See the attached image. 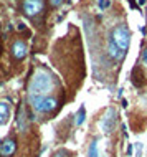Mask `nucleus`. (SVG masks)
Instances as JSON below:
<instances>
[{"label":"nucleus","mask_w":147,"mask_h":157,"mask_svg":"<svg viewBox=\"0 0 147 157\" xmlns=\"http://www.w3.org/2000/svg\"><path fill=\"white\" fill-rule=\"evenodd\" d=\"M55 88V79L48 71L40 70L38 73L32 78L30 86H28V94L35 96H47L50 91H53Z\"/></svg>","instance_id":"nucleus-1"},{"label":"nucleus","mask_w":147,"mask_h":157,"mask_svg":"<svg viewBox=\"0 0 147 157\" xmlns=\"http://www.w3.org/2000/svg\"><path fill=\"white\" fill-rule=\"evenodd\" d=\"M28 99L33 106L36 113H41V114H48L56 109V99L55 98H50V96H35V94H28Z\"/></svg>","instance_id":"nucleus-2"},{"label":"nucleus","mask_w":147,"mask_h":157,"mask_svg":"<svg viewBox=\"0 0 147 157\" xmlns=\"http://www.w3.org/2000/svg\"><path fill=\"white\" fill-rule=\"evenodd\" d=\"M111 41L117 46V48L123 50V52H127L129 43H131V33H129L127 27H124V25H119V27H116L114 30H112Z\"/></svg>","instance_id":"nucleus-3"},{"label":"nucleus","mask_w":147,"mask_h":157,"mask_svg":"<svg viewBox=\"0 0 147 157\" xmlns=\"http://www.w3.org/2000/svg\"><path fill=\"white\" fill-rule=\"evenodd\" d=\"M117 122V113L114 108H107V111L104 113V116L101 117L99 121V129L103 131L104 134H111L114 131V126Z\"/></svg>","instance_id":"nucleus-4"},{"label":"nucleus","mask_w":147,"mask_h":157,"mask_svg":"<svg viewBox=\"0 0 147 157\" xmlns=\"http://www.w3.org/2000/svg\"><path fill=\"white\" fill-rule=\"evenodd\" d=\"M22 10H23V13L27 15V17L35 18L36 15L43 13V10H45V2H43V0H23Z\"/></svg>","instance_id":"nucleus-5"},{"label":"nucleus","mask_w":147,"mask_h":157,"mask_svg":"<svg viewBox=\"0 0 147 157\" xmlns=\"http://www.w3.org/2000/svg\"><path fill=\"white\" fill-rule=\"evenodd\" d=\"M27 55H28V48H27V45H25V41H22V40L13 41V45H12V56L20 61V60H23Z\"/></svg>","instance_id":"nucleus-6"},{"label":"nucleus","mask_w":147,"mask_h":157,"mask_svg":"<svg viewBox=\"0 0 147 157\" xmlns=\"http://www.w3.org/2000/svg\"><path fill=\"white\" fill-rule=\"evenodd\" d=\"M17 151L15 139H7L0 144V157H12Z\"/></svg>","instance_id":"nucleus-7"},{"label":"nucleus","mask_w":147,"mask_h":157,"mask_svg":"<svg viewBox=\"0 0 147 157\" xmlns=\"http://www.w3.org/2000/svg\"><path fill=\"white\" fill-rule=\"evenodd\" d=\"M107 53H109V56H111L114 61H123V60H124V56H126V52H123L121 48H117V46L112 43V41L109 43Z\"/></svg>","instance_id":"nucleus-8"},{"label":"nucleus","mask_w":147,"mask_h":157,"mask_svg":"<svg viewBox=\"0 0 147 157\" xmlns=\"http://www.w3.org/2000/svg\"><path fill=\"white\" fill-rule=\"evenodd\" d=\"M8 104L5 101H0V126H3L8 121Z\"/></svg>","instance_id":"nucleus-9"},{"label":"nucleus","mask_w":147,"mask_h":157,"mask_svg":"<svg viewBox=\"0 0 147 157\" xmlns=\"http://www.w3.org/2000/svg\"><path fill=\"white\" fill-rule=\"evenodd\" d=\"M86 121V109L85 106H79V111H78V116H76V124L78 126H83V122Z\"/></svg>","instance_id":"nucleus-10"},{"label":"nucleus","mask_w":147,"mask_h":157,"mask_svg":"<svg viewBox=\"0 0 147 157\" xmlns=\"http://www.w3.org/2000/svg\"><path fill=\"white\" fill-rule=\"evenodd\" d=\"M88 157H99L98 154V141H94L89 144V151H88Z\"/></svg>","instance_id":"nucleus-11"},{"label":"nucleus","mask_w":147,"mask_h":157,"mask_svg":"<svg viewBox=\"0 0 147 157\" xmlns=\"http://www.w3.org/2000/svg\"><path fill=\"white\" fill-rule=\"evenodd\" d=\"M109 5H111V2H109V0H101V2H99V8H101V10L107 8Z\"/></svg>","instance_id":"nucleus-12"},{"label":"nucleus","mask_w":147,"mask_h":157,"mask_svg":"<svg viewBox=\"0 0 147 157\" xmlns=\"http://www.w3.org/2000/svg\"><path fill=\"white\" fill-rule=\"evenodd\" d=\"M63 3V0H50V5L51 7H60Z\"/></svg>","instance_id":"nucleus-13"},{"label":"nucleus","mask_w":147,"mask_h":157,"mask_svg":"<svg viewBox=\"0 0 147 157\" xmlns=\"http://www.w3.org/2000/svg\"><path fill=\"white\" fill-rule=\"evenodd\" d=\"M132 151H134V147H132V144H129V147H127V155L131 157L132 155Z\"/></svg>","instance_id":"nucleus-14"},{"label":"nucleus","mask_w":147,"mask_h":157,"mask_svg":"<svg viewBox=\"0 0 147 157\" xmlns=\"http://www.w3.org/2000/svg\"><path fill=\"white\" fill-rule=\"evenodd\" d=\"M17 28H18V30H25V23H22V22H20V23H18V27H17Z\"/></svg>","instance_id":"nucleus-15"},{"label":"nucleus","mask_w":147,"mask_h":157,"mask_svg":"<svg viewBox=\"0 0 147 157\" xmlns=\"http://www.w3.org/2000/svg\"><path fill=\"white\" fill-rule=\"evenodd\" d=\"M142 58H144V61L147 63V50H144V55H142Z\"/></svg>","instance_id":"nucleus-16"},{"label":"nucleus","mask_w":147,"mask_h":157,"mask_svg":"<svg viewBox=\"0 0 147 157\" xmlns=\"http://www.w3.org/2000/svg\"><path fill=\"white\" fill-rule=\"evenodd\" d=\"M129 3H131V5H132L134 8H136V7H137V5H136V2H134V0H129Z\"/></svg>","instance_id":"nucleus-17"}]
</instances>
